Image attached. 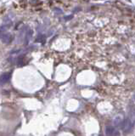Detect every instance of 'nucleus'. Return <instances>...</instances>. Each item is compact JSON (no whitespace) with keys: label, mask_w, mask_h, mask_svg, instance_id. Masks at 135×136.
<instances>
[{"label":"nucleus","mask_w":135,"mask_h":136,"mask_svg":"<svg viewBox=\"0 0 135 136\" xmlns=\"http://www.w3.org/2000/svg\"><path fill=\"white\" fill-rule=\"evenodd\" d=\"M11 78V73L9 72H5L3 73L2 75L0 76V82L3 83H8Z\"/></svg>","instance_id":"f257e3e1"},{"label":"nucleus","mask_w":135,"mask_h":136,"mask_svg":"<svg viewBox=\"0 0 135 136\" xmlns=\"http://www.w3.org/2000/svg\"><path fill=\"white\" fill-rule=\"evenodd\" d=\"M114 132H115V128L112 126H107L105 128V134L107 136H112Z\"/></svg>","instance_id":"39448f33"},{"label":"nucleus","mask_w":135,"mask_h":136,"mask_svg":"<svg viewBox=\"0 0 135 136\" xmlns=\"http://www.w3.org/2000/svg\"><path fill=\"white\" fill-rule=\"evenodd\" d=\"M72 17H73V15H69V16H65V20H69L70 19H72Z\"/></svg>","instance_id":"0eeeda50"},{"label":"nucleus","mask_w":135,"mask_h":136,"mask_svg":"<svg viewBox=\"0 0 135 136\" xmlns=\"http://www.w3.org/2000/svg\"><path fill=\"white\" fill-rule=\"evenodd\" d=\"M99 136H102V135H99Z\"/></svg>","instance_id":"6e6552de"},{"label":"nucleus","mask_w":135,"mask_h":136,"mask_svg":"<svg viewBox=\"0 0 135 136\" xmlns=\"http://www.w3.org/2000/svg\"><path fill=\"white\" fill-rule=\"evenodd\" d=\"M32 34H33V31H32V29H28L26 33V36H25V42H24L25 45H28L29 42H30V40L32 39Z\"/></svg>","instance_id":"7ed1b4c3"},{"label":"nucleus","mask_w":135,"mask_h":136,"mask_svg":"<svg viewBox=\"0 0 135 136\" xmlns=\"http://www.w3.org/2000/svg\"><path fill=\"white\" fill-rule=\"evenodd\" d=\"M11 40H12V36H11V34L9 33H4V34H3L2 36V42L4 43H9L11 42Z\"/></svg>","instance_id":"20e7f679"},{"label":"nucleus","mask_w":135,"mask_h":136,"mask_svg":"<svg viewBox=\"0 0 135 136\" xmlns=\"http://www.w3.org/2000/svg\"><path fill=\"white\" fill-rule=\"evenodd\" d=\"M122 128H123V130L125 131V132H128L129 130L132 128V122L130 121V119H125L124 120V122L122 123Z\"/></svg>","instance_id":"f03ea898"},{"label":"nucleus","mask_w":135,"mask_h":136,"mask_svg":"<svg viewBox=\"0 0 135 136\" xmlns=\"http://www.w3.org/2000/svg\"><path fill=\"white\" fill-rule=\"evenodd\" d=\"M9 29V26L8 25H5V26H2L0 27V34H4L6 33L7 30Z\"/></svg>","instance_id":"423d86ee"}]
</instances>
